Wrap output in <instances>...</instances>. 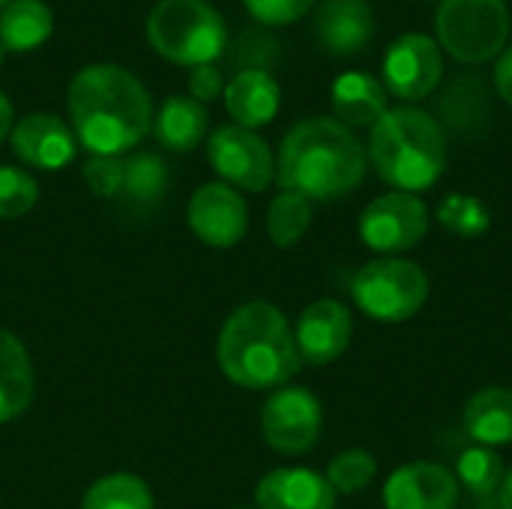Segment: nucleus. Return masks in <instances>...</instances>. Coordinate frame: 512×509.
<instances>
[{
    "mask_svg": "<svg viewBox=\"0 0 512 509\" xmlns=\"http://www.w3.org/2000/svg\"><path fill=\"white\" fill-rule=\"evenodd\" d=\"M438 45L459 63H486L510 39L504 0H441L435 15Z\"/></svg>",
    "mask_w": 512,
    "mask_h": 509,
    "instance_id": "6",
    "label": "nucleus"
},
{
    "mask_svg": "<svg viewBox=\"0 0 512 509\" xmlns=\"http://www.w3.org/2000/svg\"><path fill=\"white\" fill-rule=\"evenodd\" d=\"M456 483L477 498H489L504 483V462L489 447H471L456 459Z\"/></svg>",
    "mask_w": 512,
    "mask_h": 509,
    "instance_id": "28",
    "label": "nucleus"
},
{
    "mask_svg": "<svg viewBox=\"0 0 512 509\" xmlns=\"http://www.w3.org/2000/svg\"><path fill=\"white\" fill-rule=\"evenodd\" d=\"M12 132V102L0 93V144Z\"/></svg>",
    "mask_w": 512,
    "mask_h": 509,
    "instance_id": "37",
    "label": "nucleus"
},
{
    "mask_svg": "<svg viewBox=\"0 0 512 509\" xmlns=\"http://www.w3.org/2000/svg\"><path fill=\"white\" fill-rule=\"evenodd\" d=\"M351 297L369 318L384 324H402L426 306L429 276L414 261H369L351 279Z\"/></svg>",
    "mask_w": 512,
    "mask_h": 509,
    "instance_id": "7",
    "label": "nucleus"
},
{
    "mask_svg": "<svg viewBox=\"0 0 512 509\" xmlns=\"http://www.w3.org/2000/svg\"><path fill=\"white\" fill-rule=\"evenodd\" d=\"M33 399V363L27 348L0 327V423L21 417Z\"/></svg>",
    "mask_w": 512,
    "mask_h": 509,
    "instance_id": "22",
    "label": "nucleus"
},
{
    "mask_svg": "<svg viewBox=\"0 0 512 509\" xmlns=\"http://www.w3.org/2000/svg\"><path fill=\"white\" fill-rule=\"evenodd\" d=\"M66 105L72 132L90 156H120L147 135L153 120L144 84L114 63L81 69L69 84Z\"/></svg>",
    "mask_w": 512,
    "mask_h": 509,
    "instance_id": "1",
    "label": "nucleus"
},
{
    "mask_svg": "<svg viewBox=\"0 0 512 509\" xmlns=\"http://www.w3.org/2000/svg\"><path fill=\"white\" fill-rule=\"evenodd\" d=\"M282 93L270 72L264 69H243L225 84V108L234 126L258 129L267 126L279 111Z\"/></svg>",
    "mask_w": 512,
    "mask_h": 509,
    "instance_id": "18",
    "label": "nucleus"
},
{
    "mask_svg": "<svg viewBox=\"0 0 512 509\" xmlns=\"http://www.w3.org/2000/svg\"><path fill=\"white\" fill-rule=\"evenodd\" d=\"M84 183L99 198H120V192H123V159L120 156H90L84 162Z\"/></svg>",
    "mask_w": 512,
    "mask_h": 509,
    "instance_id": "32",
    "label": "nucleus"
},
{
    "mask_svg": "<svg viewBox=\"0 0 512 509\" xmlns=\"http://www.w3.org/2000/svg\"><path fill=\"white\" fill-rule=\"evenodd\" d=\"M321 423V402L306 387H279L261 408V432L276 453H309L321 438Z\"/></svg>",
    "mask_w": 512,
    "mask_h": 509,
    "instance_id": "10",
    "label": "nucleus"
},
{
    "mask_svg": "<svg viewBox=\"0 0 512 509\" xmlns=\"http://www.w3.org/2000/svg\"><path fill=\"white\" fill-rule=\"evenodd\" d=\"M168 186V168L156 153H135L123 159V198L132 207H153L162 201Z\"/></svg>",
    "mask_w": 512,
    "mask_h": 509,
    "instance_id": "25",
    "label": "nucleus"
},
{
    "mask_svg": "<svg viewBox=\"0 0 512 509\" xmlns=\"http://www.w3.org/2000/svg\"><path fill=\"white\" fill-rule=\"evenodd\" d=\"M498 498H501V509H512V471L504 474V483L498 489Z\"/></svg>",
    "mask_w": 512,
    "mask_h": 509,
    "instance_id": "38",
    "label": "nucleus"
},
{
    "mask_svg": "<svg viewBox=\"0 0 512 509\" xmlns=\"http://www.w3.org/2000/svg\"><path fill=\"white\" fill-rule=\"evenodd\" d=\"M366 177V150L360 138L333 117L300 120L279 147L276 180L282 192L309 201H333L357 189Z\"/></svg>",
    "mask_w": 512,
    "mask_h": 509,
    "instance_id": "2",
    "label": "nucleus"
},
{
    "mask_svg": "<svg viewBox=\"0 0 512 509\" xmlns=\"http://www.w3.org/2000/svg\"><path fill=\"white\" fill-rule=\"evenodd\" d=\"M222 375L243 390H276L300 372V351L288 318L264 300L237 306L216 345Z\"/></svg>",
    "mask_w": 512,
    "mask_h": 509,
    "instance_id": "3",
    "label": "nucleus"
},
{
    "mask_svg": "<svg viewBox=\"0 0 512 509\" xmlns=\"http://www.w3.org/2000/svg\"><path fill=\"white\" fill-rule=\"evenodd\" d=\"M249 15L261 24L270 27H282V24H294L300 21L315 0H243Z\"/></svg>",
    "mask_w": 512,
    "mask_h": 509,
    "instance_id": "34",
    "label": "nucleus"
},
{
    "mask_svg": "<svg viewBox=\"0 0 512 509\" xmlns=\"http://www.w3.org/2000/svg\"><path fill=\"white\" fill-rule=\"evenodd\" d=\"M54 30V15L42 0H9L0 9V45L9 51H33Z\"/></svg>",
    "mask_w": 512,
    "mask_h": 509,
    "instance_id": "24",
    "label": "nucleus"
},
{
    "mask_svg": "<svg viewBox=\"0 0 512 509\" xmlns=\"http://www.w3.org/2000/svg\"><path fill=\"white\" fill-rule=\"evenodd\" d=\"M459 504L456 477L435 462H411L390 474L384 486L387 509H453Z\"/></svg>",
    "mask_w": 512,
    "mask_h": 509,
    "instance_id": "14",
    "label": "nucleus"
},
{
    "mask_svg": "<svg viewBox=\"0 0 512 509\" xmlns=\"http://www.w3.org/2000/svg\"><path fill=\"white\" fill-rule=\"evenodd\" d=\"M495 90L507 105H512V48H507L495 63Z\"/></svg>",
    "mask_w": 512,
    "mask_h": 509,
    "instance_id": "36",
    "label": "nucleus"
},
{
    "mask_svg": "<svg viewBox=\"0 0 512 509\" xmlns=\"http://www.w3.org/2000/svg\"><path fill=\"white\" fill-rule=\"evenodd\" d=\"M234 509H255V507H234Z\"/></svg>",
    "mask_w": 512,
    "mask_h": 509,
    "instance_id": "41",
    "label": "nucleus"
},
{
    "mask_svg": "<svg viewBox=\"0 0 512 509\" xmlns=\"http://www.w3.org/2000/svg\"><path fill=\"white\" fill-rule=\"evenodd\" d=\"M207 159L228 186L246 192H264L276 180L273 150L255 129L219 126L207 141Z\"/></svg>",
    "mask_w": 512,
    "mask_h": 509,
    "instance_id": "8",
    "label": "nucleus"
},
{
    "mask_svg": "<svg viewBox=\"0 0 512 509\" xmlns=\"http://www.w3.org/2000/svg\"><path fill=\"white\" fill-rule=\"evenodd\" d=\"M6 3H9V0H0V9H3V6H6Z\"/></svg>",
    "mask_w": 512,
    "mask_h": 509,
    "instance_id": "39",
    "label": "nucleus"
},
{
    "mask_svg": "<svg viewBox=\"0 0 512 509\" xmlns=\"http://www.w3.org/2000/svg\"><path fill=\"white\" fill-rule=\"evenodd\" d=\"M429 231V210L414 192H387L360 216V237L372 252L399 255L414 249Z\"/></svg>",
    "mask_w": 512,
    "mask_h": 509,
    "instance_id": "9",
    "label": "nucleus"
},
{
    "mask_svg": "<svg viewBox=\"0 0 512 509\" xmlns=\"http://www.w3.org/2000/svg\"><path fill=\"white\" fill-rule=\"evenodd\" d=\"M189 90H192V99H198L201 105L222 96L225 93V78H222V69L216 63H204V66H192L189 69Z\"/></svg>",
    "mask_w": 512,
    "mask_h": 509,
    "instance_id": "35",
    "label": "nucleus"
},
{
    "mask_svg": "<svg viewBox=\"0 0 512 509\" xmlns=\"http://www.w3.org/2000/svg\"><path fill=\"white\" fill-rule=\"evenodd\" d=\"M147 39L177 66H204L225 54L228 30L207 0H159L147 18Z\"/></svg>",
    "mask_w": 512,
    "mask_h": 509,
    "instance_id": "5",
    "label": "nucleus"
},
{
    "mask_svg": "<svg viewBox=\"0 0 512 509\" xmlns=\"http://www.w3.org/2000/svg\"><path fill=\"white\" fill-rule=\"evenodd\" d=\"M186 222L201 243L213 249H231L246 237L249 207L234 186L204 183L189 201Z\"/></svg>",
    "mask_w": 512,
    "mask_h": 509,
    "instance_id": "12",
    "label": "nucleus"
},
{
    "mask_svg": "<svg viewBox=\"0 0 512 509\" xmlns=\"http://www.w3.org/2000/svg\"><path fill=\"white\" fill-rule=\"evenodd\" d=\"M39 198L36 180L12 165H0V219H18L33 210Z\"/></svg>",
    "mask_w": 512,
    "mask_h": 509,
    "instance_id": "31",
    "label": "nucleus"
},
{
    "mask_svg": "<svg viewBox=\"0 0 512 509\" xmlns=\"http://www.w3.org/2000/svg\"><path fill=\"white\" fill-rule=\"evenodd\" d=\"M438 222H441L447 231L459 234V237H480V234L489 231L492 213H489V207H486L480 198L453 192V195H447V198L441 201V207H438Z\"/></svg>",
    "mask_w": 512,
    "mask_h": 509,
    "instance_id": "29",
    "label": "nucleus"
},
{
    "mask_svg": "<svg viewBox=\"0 0 512 509\" xmlns=\"http://www.w3.org/2000/svg\"><path fill=\"white\" fill-rule=\"evenodd\" d=\"M351 333H354L351 312L339 300H315L312 306L303 309L294 330V342L303 363L327 366L348 351Z\"/></svg>",
    "mask_w": 512,
    "mask_h": 509,
    "instance_id": "13",
    "label": "nucleus"
},
{
    "mask_svg": "<svg viewBox=\"0 0 512 509\" xmlns=\"http://www.w3.org/2000/svg\"><path fill=\"white\" fill-rule=\"evenodd\" d=\"M318 42L339 57L363 51L375 36V12L366 0H324L315 18Z\"/></svg>",
    "mask_w": 512,
    "mask_h": 509,
    "instance_id": "17",
    "label": "nucleus"
},
{
    "mask_svg": "<svg viewBox=\"0 0 512 509\" xmlns=\"http://www.w3.org/2000/svg\"><path fill=\"white\" fill-rule=\"evenodd\" d=\"M231 54H234L240 72H243V69H264V72H270L267 66L279 57V45L273 42V36H267V33H261V30H246V33L234 42Z\"/></svg>",
    "mask_w": 512,
    "mask_h": 509,
    "instance_id": "33",
    "label": "nucleus"
},
{
    "mask_svg": "<svg viewBox=\"0 0 512 509\" xmlns=\"http://www.w3.org/2000/svg\"><path fill=\"white\" fill-rule=\"evenodd\" d=\"M255 509H336V492L318 471L279 468L258 483Z\"/></svg>",
    "mask_w": 512,
    "mask_h": 509,
    "instance_id": "16",
    "label": "nucleus"
},
{
    "mask_svg": "<svg viewBox=\"0 0 512 509\" xmlns=\"http://www.w3.org/2000/svg\"><path fill=\"white\" fill-rule=\"evenodd\" d=\"M333 111L345 126H375L390 111L387 90L369 72H345L333 81Z\"/></svg>",
    "mask_w": 512,
    "mask_h": 509,
    "instance_id": "20",
    "label": "nucleus"
},
{
    "mask_svg": "<svg viewBox=\"0 0 512 509\" xmlns=\"http://www.w3.org/2000/svg\"><path fill=\"white\" fill-rule=\"evenodd\" d=\"M378 474V465H375V456L366 453V450H345L339 453L330 468H327V483L333 486V492H342V495H357L363 492Z\"/></svg>",
    "mask_w": 512,
    "mask_h": 509,
    "instance_id": "30",
    "label": "nucleus"
},
{
    "mask_svg": "<svg viewBox=\"0 0 512 509\" xmlns=\"http://www.w3.org/2000/svg\"><path fill=\"white\" fill-rule=\"evenodd\" d=\"M210 114L192 96H171L156 114V141L171 153H189L207 135Z\"/></svg>",
    "mask_w": 512,
    "mask_h": 509,
    "instance_id": "23",
    "label": "nucleus"
},
{
    "mask_svg": "<svg viewBox=\"0 0 512 509\" xmlns=\"http://www.w3.org/2000/svg\"><path fill=\"white\" fill-rule=\"evenodd\" d=\"M441 129H453L456 135H480L492 120V96L489 84L480 75H459L447 84L444 96L438 99Z\"/></svg>",
    "mask_w": 512,
    "mask_h": 509,
    "instance_id": "19",
    "label": "nucleus"
},
{
    "mask_svg": "<svg viewBox=\"0 0 512 509\" xmlns=\"http://www.w3.org/2000/svg\"><path fill=\"white\" fill-rule=\"evenodd\" d=\"M81 509H153V495L135 474H108L84 492Z\"/></svg>",
    "mask_w": 512,
    "mask_h": 509,
    "instance_id": "26",
    "label": "nucleus"
},
{
    "mask_svg": "<svg viewBox=\"0 0 512 509\" xmlns=\"http://www.w3.org/2000/svg\"><path fill=\"white\" fill-rule=\"evenodd\" d=\"M9 138H12L15 156L30 168L60 171L75 159V135L54 114H39L36 111V114L21 117L12 126Z\"/></svg>",
    "mask_w": 512,
    "mask_h": 509,
    "instance_id": "15",
    "label": "nucleus"
},
{
    "mask_svg": "<svg viewBox=\"0 0 512 509\" xmlns=\"http://www.w3.org/2000/svg\"><path fill=\"white\" fill-rule=\"evenodd\" d=\"M369 159L381 180L399 192H420L438 183L447 168V135L420 108H390L369 138Z\"/></svg>",
    "mask_w": 512,
    "mask_h": 509,
    "instance_id": "4",
    "label": "nucleus"
},
{
    "mask_svg": "<svg viewBox=\"0 0 512 509\" xmlns=\"http://www.w3.org/2000/svg\"><path fill=\"white\" fill-rule=\"evenodd\" d=\"M0 63H3V45H0Z\"/></svg>",
    "mask_w": 512,
    "mask_h": 509,
    "instance_id": "40",
    "label": "nucleus"
},
{
    "mask_svg": "<svg viewBox=\"0 0 512 509\" xmlns=\"http://www.w3.org/2000/svg\"><path fill=\"white\" fill-rule=\"evenodd\" d=\"M465 432L480 447H510L512 444V390L486 387L474 393L465 405Z\"/></svg>",
    "mask_w": 512,
    "mask_h": 509,
    "instance_id": "21",
    "label": "nucleus"
},
{
    "mask_svg": "<svg viewBox=\"0 0 512 509\" xmlns=\"http://www.w3.org/2000/svg\"><path fill=\"white\" fill-rule=\"evenodd\" d=\"M312 225V201L297 192H282L270 201L267 234L279 249H291L303 240Z\"/></svg>",
    "mask_w": 512,
    "mask_h": 509,
    "instance_id": "27",
    "label": "nucleus"
},
{
    "mask_svg": "<svg viewBox=\"0 0 512 509\" xmlns=\"http://www.w3.org/2000/svg\"><path fill=\"white\" fill-rule=\"evenodd\" d=\"M444 78V54L438 39L426 33L399 36L384 57V84L399 99L417 102L435 93Z\"/></svg>",
    "mask_w": 512,
    "mask_h": 509,
    "instance_id": "11",
    "label": "nucleus"
}]
</instances>
